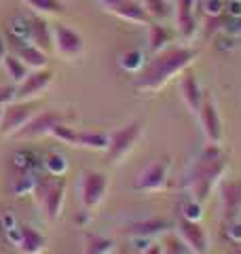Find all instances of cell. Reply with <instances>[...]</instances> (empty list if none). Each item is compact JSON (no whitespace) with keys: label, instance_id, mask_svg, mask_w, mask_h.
<instances>
[{"label":"cell","instance_id":"obj_27","mask_svg":"<svg viewBox=\"0 0 241 254\" xmlns=\"http://www.w3.org/2000/svg\"><path fill=\"white\" fill-rule=\"evenodd\" d=\"M115 250V242L104 235H87L85 254H110Z\"/></svg>","mask_w":241,"mask_h":254},{"label":"cell","instance_id":"obj_16","mask_svg":"<svg viewBox=\"0 0 241 254\" xmlns=\"http://www.w3.org/2000/svg\"><path fill=\"white\" fill-rule=\"evenodd\" d=\"M28 41L32 45H36L38 49H43L47 55H49V51L53 49L51 28L47 26V21L36 13L28 15Z\"/></svg>","mask_w":241,"mask_h":254},{"label":"cell","instance_id":"obj_8","mask_svg":"<svg viewBox=\"0 0 241 254\" xmlns=\"http://www.w3.org/2000/svg\"><path fill=\"white\" fill-rule=\"evenodd\" d=\"M78 190H80V201H83L85 210H91L95 205H100L102 199L106 197L108 176L104 172H98V170H85L80 174Z\"/></svg>","mask_w":241,"mask_h":254},{"label":"cell","instance_id":"obj_39","mask_svg":"<svg viewBox=\"0 0 241 254\" xmlns=\"http://www.w3.org/2000/svg\"><path fill=\"white\" fill-rule=\"evenodd\" d=\"M119 254H125V252H119Z\"/></svg>","mask_w":241,"mask_h":254},{"label":"cell","instance_id":"obj_3","mask_svg":"<svg viewBox=\"0 0 241 254\" xmlns=\"http://www.w3.org/2000/svg\"><path fill=\"white\" fill-rule=\"evenodd\" d=\"M144 125L140 121H131L123 127H119L117 131H112V136H108V148L106 157L110 163H120L123 159L131 153L138 144V140L142 138Z\"/></svg>","mask_w":241,"mask_h":254},{"label":"cell","instance_id":"obj_2","mask_svg":"<svg viewBox=\"0 0 241 254\" xmlns=\"http://www.w3.org/2000/svg\"><path fill=\"white\" fill-rule=\"evenodd\" d=\"M227 170H229L227 157L220 153L218 144H207L201 157L190 165V170L186 174V187L190 190L192 199L203 203L210 197L212 189L227 174Z\"/></svg>","mask_w":241,"mask_h":254},{"label":"cell","instance_id":"obj_22","mask_svg":"<svg viewBox=\"0 0 241 254\" xmlns=\"http://www.w3.org/2000/svg\"><path fill=\"white\" fill-rule=\"evenodd\" d=\"M43 155L36 153L32 148H26V150H17L13 155V161H15V168L21 170V172H36L43 168Z\"/></svg>","mask_w":241,"mask_h":254},{"label":"cell","instance_id":"obj_6","mask_svg":"<svg viewBox=\"0 0 241 254\" xmlns=\"http://www.w3.org/2000/svg\"><path fill=\"white\" fill-rule=\"evenodd\" d=\"M36 113H38V106H36V102H32V100L6 104L2 110V121H0V136L13 138Z\"/></svg>","mask_w":241,"mask_h":254},{"label":"cell","instance_id":"obj_31","mask_svg":"<svg viewBox=\"0 0 241 254\" xmlns=\"http://www.w3.org/2000/svg\"><path fill=\"white\" fill-rule=\"evenodd\" d=\"M144 11H146L148 17L152 19H163L170 15V4H167V0H140Z\"/></svg>","mask_w":241,"mask_h":254},{"label":"cell","instance_id":"obj_12","mask_svg":"<svg viewBox=\"0 0 241 254\" xmlns=\"http://www.w3.org/2000/svg\"><path fill=\"white\" fill-rule=\"evenodd\" d=\"M199 123L203 127V133L210 144H220L222 142V119L218 113V106L212 98H203V104L199 108Z\"/></svg>","mask_w":241,"mask_h":254},{"label":"cell","instance_id":"obj_23","mask_svg":"<svg viewBox=\"0 0 241 254\" xmlns=\"http://www.w3.org/2000/svg\"><path fill=\"white\" fill-rule=\"evenodd\" d=\"M21 2L26 4L32 13L40 15V17H45V15L66 13V4H63L61 0H21Z\"/></svg>","mask_w":241,"mask_h":254},{"label":"cell","instance_id":"obj_40","mask_svg":"<svg viewBox=\"0 0 241 254\" xmlns=\"http://www.w3.org/2000/svg\"><path fill=\"white\" fill-rule=\"evenodd\" d=\"M203 254H207V252H203Z\"/></svg>","mask_w":241,"mask_h":254},{"label":"cell","instance_id":"obj_36","mask_svg":"<svg viewBox=\"0 0 241 254\" xmlns=\"http://www.w3.org/2000/svg\"><path fill=\"white\" fill-rule=\"evenodd\" d=\"M6 53H9V47H6L4 38L0 36V66H2V62H4V58H6Z\"/></svg>","mask_w":241,"mask_h":254},{"label":"cell","instance_id":"obj_4","mask_svg":"<svg viewBox=\"0 0 241 254\" xmlns=\"http://www.w3.org/2000/svg\"><path fill=\"white\" fill-rule=\"evenodd\" d=\"M170 170H172V159H157L150 165H146L135 178V190L140 193H159V190L167 189L170 182Z\"/></svg>","mask_w":241,"mask_h":254},{"label":"cell","instance_id":"obj_24","mask_svg":"<svg viewBox=\"0 0 241 254\" xmlns=\"http://www.w3.org/2000/svg\"><path fill=\"white\" fill-rule=\"evenodd\" d=\"M2 68L6 70V74H9L11 83H13L15 87H17V85L23 81V78L30 74V68L17 58V55H11V53H6V58H4V62H2Z\"/></svg>","mask_w":241,"mask_h":254},{"label":"cell","instance_id":"obj_35","mask_svg":"<svg viewBox=\"0 0 241 254\" xmlns=\"http://www.w3.org/2000/svg\"><path fill=\"white\" fill-rule=\"evenodd\" d=\"M19 222L17 218H15V214L13 212H2V216H0V229L6 233V231H11V229H15Z\"/></svg>","mask_w":241,"mask_h":254},{"label":"cell","instance_id":"obj_9","mask_svg":"<svg viewBox=\"0 0 241 254\" xmlns=\"http://www.w3.org/2000/svg\"><path fill=\"white\" fill-rule=\"evenodd\" d=\"M51 36H53V49L63 60H76L85 51V41L76 30H72L66 23H55L51 26Z\"/></svg>","mask_w":241,"mask_h":254},{"label":"cell","instance_id":"obj_15","mask_svg":"<svg viewBox=\"0 0 241 254\" xmlns=\"http://www.w3.org/2000/svg\"><path fill=\"white\" fill-rule=\"evenodd\" d=\"M180 93H182V100L184 104H186V108L190 110L192 115L199 113L201 104H203V89H201V85L197 81V74L192 72L190 68H186L180 76Z\"/></svg>","mask_w":241,"mask_h":254},{"label":"cell","instance_id":"obj_19","mask_svg":"<svg viewBox=\"0 0 241 254\" xmlns=\"http://www.w3.org/2000/svg\"><path fill=\"white\" fill-rule=\"evenodd\" d=\"M19 250L23 254H40L47 250V237L32 225H19Z\"/></svg>","mask_w":241,"mask_h":254},{"label":"cell","instance_id":"obj_37","mask_svg":"<svg viewBox=\"0 0 241 254\" xmlns=\"http://www.w3.org/2000/svg\"><path fill=\"white\" fill-rule=\"evenodd\" d=\"M144 254H163V250H161V244H150L146 250H142Z\"/></svg>","mask_w":241,"mask_h":254},{"label":"cell","instance_id":"obj_28","mask_svg":"<svg viewBox=\"0 0 241 254\" xmlns=\"http://www.w3.org/2000/svg\"><path fill=\"white\" fill-rule=\"evenodd\" d=\"M161 250H163V254H192V250L184 244V240L178 233L163 235V240H161Z\"/></svg>","mask_w":241,"mask_h":254},{"label":"cell","instance_id":"obj_14","mask_svg":"<svg viewBox=\"0 0 241 254\" xmlns=\"http://www.w3.org/2000/svg\"><path fill=\"white\" fill-rule=\"evenodd\" d=\"M176 229H178V235L184 240V244L192 250V254L207 252V235H205L203 227H201L197 220L180 218V222L176 225Z\"/></svg>","mask_w":241,"mask_h":254},{"label":"cell","instance_id":"obj_33","mask_svg":"<svg viewBox=\"0 0 241 254\" xmlns=\"http://www.w3.org/2000/svg\"><path fill=\"white\" fill-rule=\"evenodd\" d=\"M201 216H203V212H201V203L195 201L190 197L188 201H184L182 203V218H186V220H201Z\"/></svg>","mask_w":241,"mask_h":254},{"label":"cell","instance_id":"obj_20","mask_svg":"<svg viewBox=\"0 0 241 254\" xmlns=\"http://www.w3.org/2000/svg\"><path fill=\"white\" fill-rule=\"evenodd\" d=\"M172 227H174V222L167 220V218H146V220L133 222V225L129 227V235L148 237V240H152V237L163 235L165 231H170Z\"/></svg>","mask_w":241,"mask_h":254},{"label":"cell","instance_id":"obj_26","mask_svg":"<svg viewBox=\"0 0 241 254\" xmlns=\"http://www.w3.org/2000/svg\"><path fill=\"white\" fill-rule=\"evenodd\" d=\"M78 148L106 150L108 148V136L106 133H93V131H78Z\"/></svg>","mask_w":241,"mask_h":254},{"label":"cell","instance_id":"obj_38","mask_svg":"<svg viewBox=\"0 0 241 254\" xmlns=\"http://www.w3.org/2000/svg\"><path fill=\"white\" fill-rule=\"evenodd\" d=\"M2 110H4V106L0 104V121H2Z\"/></svg>","mask_w":241,"mask_h":254},{"label":"cell","instance_id":"obj_5","mask_svg":"<svg viewBox=\"0 0 241 254\" xmlns=\"http://www.w3.org/2000/svg\"><path fill=\"white\" fill-rule=\"evenodd\" d=\"M68 119L70 117L66 113H60V110H38V113L32 117L13 138H17V140H38V138L51 136L53 127L58 123L68 121Z\"/></svg>","mask_w":241,"mask_h":254},{"label":"cell","instance_id":"obj_21","mask_svg":"<svg viewBox=\"0 0 241 254\" xmlns=\"http://www.w3.org/2000/svg\"><path fill=\"white\" fill-rule=\"evenodd\" d=\"M170 43H172V32L165 26L157 23V21H150L148 23V47H150V51L159 53V51H163Z\"/></svg>","mask_w":241,"mask_h":254},{"label":"cell","instance_id":"obj_18","mask_svg":"<svg viewBox=\"0 0 241 254\" xmlns=\"http://www.w3.org/2000/svg\"><path fill=\"white\" fill-rule=\"evenodd\" d=\"M220 201H222V214L224 220H235L237 212L241 208V180L224 182L220 190Z\"/></svg>","mask_w":241,"mask_h":254},{"label":"cell","instance_id":"obj_32","mask_svg":"<svg viewBox=\"0 0 241 254\" xmlns=\"http://www.w3.org/2000/svg\"><path fill=\"white\" fill-rule=\"evenodd\" d=\"M144 66V55L142 51H127L125 55H120V68L127 72H140Z\"/></svg>","mask_w":241,"mask_h":254},{"label":"cell","instance_id":"obj_10","mask_svg":"<svg viewBox=\"0 0 241 254\" xmlns=\"http://www.w3.org/2000/svg\"><path fill=\"white\" fill-rule=\"evenodd\" d=\"M51 83H53V70H49V68L32 70V72L15 87V102H28V100L38 98V95H43L49 89Z\"/></svg>","mask_w":241,"mask_h":254},{"label":"cell","instance_id":"obj_29","mask_svg":"<svg viewBox=\"0 0 241 254\" xmlns=\"http://www.w3.org/2000/svg\"><path fill=\"white\" fill-rule=\"evenodd\" d=\"M51 136L55 140H60L61 144H68V146H78V131L74 129V127H70L68 121L63 123H58L51 129Z\"/></svg>","mask_w":241,"mask_h":254},{"label":"cell","instance_id":"obj_34","mask_svg":"<svg viewBox=\"0 0 241 254\" xmlns=\"http://www.w3.org/2000/svg\"><path fill=\"white\" fill-rule=\"evenodd\" d=\"M227 237H229L233 244L241 246V222H239V220H231V222H229V227H227Z\"/></svg>","mask_w":241,"mask_h":254},{"label":"cell","instance_id":"obj_7","mask_svg":"<svg viewBox=\"0 0 241 254\" xmlns=\"http://www.w3.org/2000/svg\"><path fill=\"white\" fill-rule=\"evenodd\" d=\"M36 190L49 220H58L63 208V197H66V180H63V176L60 178L51 176L49 180H38Z\"/></svg>","mask_w":241,"mask_h":254},{"label":"cell","instance_id":"obj_13","mask_svg":"<svg viewBox=\"0 0 241 254\" xmlns=\"http://www.w3.org/2000/svg\"><path fill=\"white\" fill-rule=\"evenodd\" d=\"M11 47H13V55L26 64L30 70H40V68H47V62H49V55H47L43 49H38L36 45H32L30 41H23V38H15L9 36Z\"/></svg>","mask_w":241,"mask_h":254},{"label":"cell","instance_id":"obj_25","mask_svg":"<svg viewBox=\"0 0 241 254\" xmlns=\"http://www.w3.org/2000/svg\"><path fill=\"white\" fill-rule=\"evenodd\" d=\"M43 165H45V170H47L49 176L60 178L68 170V159H66V155H61V153H58V150H53V153H49V155L43 159Z\"/></svg>","mask_w":241,"mask_h":254},{"label":"cell","instance_id":"obj_1","mask_svg":"<svg viewBox=\"0 0 241 254\" xmlns=\"http://www.w3.org/2000/svg\"><path fill=\"white\" fill-rule=\"evenodd\" d=\"M199 55V49L190 47H165L163 51L155 53L144 64L135 78L138 91H159L172 81L174 76L182 74Z\"/></svg>","mask_w":241,"mask_h":254},{"label":"cell","instance_id":"obj_30","mask_svg":"<svg viewBox=\"0 0 241 254\" xmlns=\"http://www.w3.org/2000/svg\"><path fill=\"white\" fill-rule=\"evenodd\" d=\"M36 187H38V178L34 176V172H23L21 176L15 180L13 185V193L17 197H23V195H32L36 193Z\"/></svg>","mask_w":241,"mask_h":254},{"label":"cell","instance_id":"obj_11","mask_svg":"<svg viewBox=\"0 0 241 254\" xmlns=\"http://www.w3.org/2000/svg\"><path fill=\"white\" fill-rule=\"evenodd\" d=\"M106 13H112L117 17L129 23H150V17L144 11L140 0H95Z\"/></svg>","mask_w":241,"mask_h":254},{"label":"cell","instance_id":"obj_17","mask_svg":"<svg viewBox=\"0 0 241 254\" xmlns=\"http://www.w3.org/2000/svg\"><path fill=\"white\" fill-rule=\"evenodd\" d=\"M197 0H176V23H178V32L182 38H192L197 30L195 19Z\"/></svg>","mask_w":241,"mask_h":254}]
</instances>
